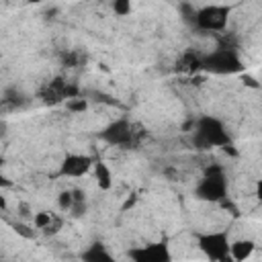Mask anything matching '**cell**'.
Instances as JSON below:
<instances>
[{"label": "cell", "instance_id": "obj_1", "mask_svg": "<svg viewBox=\"0 0 262 262\" xmlns=\"http://www.w3.org/2000/svg\"><path fill=\"white\" fill-rule=\"evenodd\" d=\"M192 141L199 149H211V147H229L231 145V135L225 127V123L219 117L213 115H201L194 121L192 129Z\"/></svg>", "mask_w": 262, "mask_h": 262}, {"label": "cell", "instance_id": "obj_2", "mask_svg": "<svg viewBox=\"0 0 262 262\" xmlns=\"http://www.w3.org/2000/svg\"><path fill=\"white\" fill-rule=\"evenodd\" d=\"M227 192H229V182L221 166H209L194 186V196L203 203L221 205L223 201H227Z\"/></svg>", "mask_w": 262, "mask_h": 262}, {"label": "cell", "instance_id": "obj_3", "mask_svg": "<svg viewBox=\"0 0 262 262\" xmlns=\"http://www.w3.org/2000/svg\"><path fill=\"white\" fill-rule=\"evenodd\" d=\"M196 248L209 262H233L229 256L231 237L225 229H211L196 233Z\"/></svg>", "mask_w": 262, "mask_h": 262}, {"label": "cell", "instance_id": "obj_4", "mask_svg": "<svg viewBox=\"0 0 262 262\" xmlns=\"http://www.w3.org/2000/svg\"><path fill=\"white\" fill-rule=\"evenodd\" d=\"M229 12H231V6L227 4H205L194 10L192 23L201 31L221 33L229 23Z\"/></svg>", "mask_w": 262, "mask_h": 262}, {"label": "cell", "instance_id": "obj_5", "mask_svg": "<svg viewBox=\"0 0 262 262\" xmlns=\"http://www.w3.org/2000/svg\"><path fill=\"white\" fill-rule=\"evenodd\" d=\"M203 68L213 74H239L244 70V61L235 49L219 47L203 57Z\"/></svg>", "mask_w": 262, "mask_h": 262}, {"label": "cell", "instance_id": "obj_6", "mask_svg": "<svg viewBox=\"0 0 262 262\" xmlns=\"http://www.w3.org/2000/svg\"><path fill=\"white\" fill-rule=\"evenodd\" d=\"M129 260L131 262H174L170 246L160 239V242H147L143 246H135L129 250Z\"/></svg>", "mask_w": 262, "mask_h": 262}, {"label": "cell", "instance_id": "obj_7", "mask_svg": "<svg viewBox=\"0 0 262 262\" xmlns=\"http://www.w3.org/2000/svg\"><path fill=\"white\" fill-rule=\"evenodd\" d=\"M133 137H135L133 125L127 119H117V121L108 123L104 127V131L100 133V139L102 141H106L108 145H119V147L133 145Z\"/></svg>", "mask_w": 262, "mask_h": 262}, {"label": "cell", "instance_id": "obj_8", "mask_svg": "<svg viewBox=\"0 0 262 262\" xmlns=\"http://www.w3.org/2000/svg\"><path fill=\"white\" fill-rule=\"evenodd\" d=\"M94 168V158L86 154H68L57 168L59 178H82Z\"/></svg>", "mask_w": 262, "mask_h": 262}, {"label": "cell", "instance_id": "obj_9", "mask_svg": "<svg viewBox=\"0 0 262 262\" xmlns=\"http://www.w3.org/2000/svg\"><path fill=\"white\" fill-rule=\"evenodd\" d=\"M80 262H117L102 242H92L80 254Z\"/></svg>", "mask_w": 262, "mask_h": 262}, {"label": "cell", "instance_id": "obj_10", "mask_svg": "<svg viewBox=\"0 0 262 262\" xmlns=\"http://www.w3.org/2000/svg\"><path fill=\"white\" fill-rule=\"evenodd\" d=\"M256 250V242L250 239V237H237V239H231V248H229V256L233 262H246L252 258Z\"/></svg>", "mask_w": 262, "mask_h": 262}, {"label": "cell", "instance_id": "obj_11", "mask_svg": "<svg viewBox=\"0 0 262 262\" xmlns=\"http://www.w3.org/2000/svg\"><path fill=\"white\" fill-rule=\"evenodd\" d=\"M94 178H96V182H98V188H102V190H108L111 186H113V172H111V168L106 166V162H102V160H94Z\"/></svg>", "mask_w": 262, "mask_h": 262}, {"label": "cell", "instance_id": "obj_12", "mask_svg": "<svg viewBox=\"0 0 262 262\" xmlns=\"http://www.w3.org/2000/svg\"><path fill=\"white\" fill-rule=\"evenodd\" d=\"M53 213H49V211H39V213H35V217H33V225H35V229H41L43 233L47 231V227L51 225V221H53Z\"/></svg>", "mask_w": 262, "mask_h": 262}, {"label": "cell", "instance_id": "obj_13", "mask_svg": "<svg viewBox=\"0 0 262 262\" xmlns=\"http://www.w3.org/2000/svg\"><path fill=\"white\" fill-rule=\"evenodd\" d=\"M66 108H68L70 113H84V111L88 108V100L82 98V96H72V98H68Z\"/></svg>", "mask_w": 262, "mask_h": 262}, {"label": "cell", "instance_id": "obj_14", "mask_svg": "<svg viewBox=\"0 0 262 262\" xmlns=\"http://www.w3.org/2000/svg\"><path fill=\"white\" fill-rule=\"evenodd\" d=\"M74 203H76L74 190H63V192H59V196H57V207H59L61 211H72V209H74Z\"/></svg>", "mask_w": 262, "mask_h": 262}, {"label": "cell", "instance_id": "obj_15", "mask_svg": "<svg viewBox=\"0 0 262 262\" xmlns=\"http://www.w3.org/2000/svg\"><path fill=\"white\" fill-rule=\"evenodd\" d=\"M131 2L129 0H115L113 2V10H115V14H119V16H127L129 12H131Z\"/></svg>", "mask_w": 262, "mask_h": 262}, {"label": "cell", "instance_id": "obj_16", "mask_svg": "<svg viewBox=\"0 0 262 262\" xmlns=\"http://www.w3.org/2000/svg\"><path fill=\"white\" fill-rule=\"evenodd\" d=\"M14 229H16V233H20V235H25V237H33V235H35V231H33V229L29 231V227L23 225V223H14Z\"/></svg>", "mask_w": 262, "mask_h": 262}, {"label": "cell", "instance_id": "obj_17", "mask_svg": "<svg viewBox=\"0 0 262 262\" xmlns=\"http://www.w3.org/2000/svg\"><path fill=\"white\" fill-rule=\"evenodd\" d=\"M254 196L258 199V203H262V178L256 180V188H254Z\"/></svg>", "mask_w": 262, "mask_h": 262}, {"label": "cell", "instance_id": "obj_18", "mask_svg": "<svg viewBox=\"0 0 262 262\" xmlns=\"http://www.w3.org/2000/svg\"><path fill=\"white\" fill-rule=\"evenodd\" d=\"M244 84H248V86H254V88L258 86V84H256V80H254V78H250V76H244Z\"/></svg>", "mask_w": 262, "mask_h": 262}]
</instances>
